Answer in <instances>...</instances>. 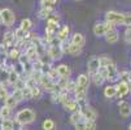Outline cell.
Returning <instances> with one entry per match:
<instances>
[{
    "label": "cell",
    "instance_id": "cell-1",
    "mask_svg": "<svg viewBox=\"0 0 131 130\" xmlns=\"http://www.w3.org/2000/svg\"><path fill=\"white\" fill-rule=\"evenodd\" d=\"M35 117H36V115L32 109L25 108V109H21L16 115V122H18L20 125H29V124L34 122Z\"/></svg>",
    "mask_w": 131,
    "mask_h": 130
},
{
    "label": "cell",
    "instance_id": "cell-2",
    "mask_svg": "<svg viewBox=\"0 0 131 130\" xmlns=\"http://www.w3.org/2000/svg\"><path fill=\"white\" fill-rule=\"evenodd\" d=\"M62 49H61V42L56 38H54L51 41V43H49V47H48V55L51 56V59L52 60H60L61 59V56H62Z\"/></svg>",
    "mask_w": 131,
    "mask_h": 130
},
{
    "label": "cell",
    "instance_id": "cell-3",
    "mask_svg": "<svg viewBox=\"0 0 131 130\" xmlns=\"http://www.w3.org/2000/svg\"><path fill=\"white\" fill-rule=\"evenodd\" d=\"M0 18H2V24H4L7 27H12L16 21V16H14L13 11L9 8L0 9Z\"/></svg>",
    "mask_w": 131,
    "mask_h": 130
},
{
    "label": "cell",
    "instance_id": "cell-4",
    "mask_svg": "<svg viewBox=\"0 0 131 130\" xmlns=\"http://www.w3.org/2000/svg\"><path fill=\"white\" fill-rule=\"evenodd\" d=\"M105 21L113 25H125V13H118L116 11H109L105 14Z\"/></svg>",
    "mask_w": 131,
    "mask_h": 130
},
{
    "label": "cell",
    "instance_id": "cell-5",
    "mask_svg": "<svg viewBox=\"0 0 131 130\" xmlns=\"http://www.w3.org/2000/svg\"><path fill=\"white\" fill-rule=\"evenodd\" d=\"M113 29H114V25L110 24V22H106V21L105 22H97L93 26V34L96 36H104L106 33H109Z\"/></svg>",
    "mask_w": 131,
    "mask_h": 130
},
{
    "label": "cell",
    "instance_id": "cell-6",
    "mask_svg": "<svg viewBox=\"0 0 131 130\" xmlns=\"http://www.w3.org/2000/svg\"><path fill=\"white\" fill-rule=\"evenodd\" d=\"M105 70H106V79L108 81H112V82H116L118 78H119V72L114 64V61H112L110 64H108L106 66H104Z\"/></svg>",
    "mask_w": 131,
    "mask_h": 130
},
{
    "label": "cell",
    "instance_id": "cell-7",
    "mask_svg": "<svg viewBox=\"0 0 131 130\" xmlns=\"http://www.w3.org/2000/svg\"><path fill=\"white\" fill-rule=\"evenodd\" d=\"M99 68H100V59L99 56H92L90 57L88 63H87V69H88V74L92 76L99 72Z\"/></svg>",
    "mask_w": 131,
    "mask_h": 130
},
{
    "label": "cell",
    "instance_id": "cell-8",
    "mask_svg": "<svg viewBox=\"0 0 131 130\" xmlns=\"http://www.w3.org/2000/svg\"><path fill=\"white\" fill-rule=\"evenodd\" d=\"M116 90H117V98H123L130 92V85H128L127 81L121 79L116 85Z\"/></svg>",
    "mask_w": 131,
    "mask_h": 130
},
{
    "label": "cell",
    "instance_id": "cell-9",
    "mask_svg": "<svg viewBox=\"0 0 131 130\" xmlns=\"http://www.w3.org/2000/svg\"><path fill=\"white\" fill-rule=\"evenodd\" d=\"M81 113H82L83 118L84 120H88V121H95L96 117H97L96 111L93 109V108H91V107H88V105H84V107L81 108Z\"/></svg>",
    "mask_w": 131,
    "mask_h": 130
},
{
    "label": "cell",
    "instance_id": "cell-10",
    "mask_svg": "<svg viewBox=\"0 0 131 130\" xmlns=\"http://www.w3.org/2000/svg\"><path fill=\"white\" fill-rule=\"evenodd\" d=\"M16 44V39H14V34H13V31H7V33H4V35H3V47L7 49V48H12L13 46Z\"/></svg>",
    "mask_w": 131,
    "mask_h": 130
},
{
    "label": "cell",
    "instance_id": "cell-11",
    "mask_svg": "<svg viewBox=\"0 0 131 130\" xmlns=\"http://www.w3.org/2000/svg\"><path fill=\"white\" fill-rule=\"evenodd\" d=\"M118 111H119V115L122 117H130L131 116V104L126 100H121L118 102Z\"/></svg>",
    "mask_w": 131,
    "mask_h": 130
},
{
    "label": "cell",
    "instance_id": "cell-12",
    "mask_svg": "<svg viewBox=\"0 0 131 130\" xmlns=\"http://www.w3.org/2000/svg\"><path fill=\"white\" fill-rule=\"evenodd\" d=\"M59 22L52 20V18H47V27H46V34L48 35H56L59 30Z\"/></svg>",
    "mask_w": 131,
    "mask_h": 130
},
{
    "label": "cell",
    "instance_id": "cell-13",
    "mask_svg": "<svg viewBox=\"0 0 131 130\" xmlns=\"http://www.w3.org/2000/svg\"><path fill=\"white\" fill-rule=\"evenodd\" d=\"M104 36H105L106 43H109V44H116V43L119 41V33H118L116 29L110 30V31H109V33H106Z\"/></svg>",
    "mask_w": 131,
    "mask_h": 130
},
{
    "label": "cell",
    "instance_id": "cell-14",
    "mask_svg": "<svg viewBox=\"0 0 131 130\" xmlns=\"http://www.w3.org/2000/svg\"><path fill=\"white\" fill-rule=\"evenodd\" d=\"M69 33H70V27H69L68 25H64V26H61V27L57 30V33H56V38H57L60 42L68 41Z\"/></svg>",
    "mask_w": 131,
    "mask_h": 130
},
{
    "label": "cell",
    "instance_id": "cell-15",
    "mask_svg": "<svg viewBox=\"0 0 131 130\" xmlns=\"http://www.w3.org/2000/svg\"><path fill=\"white\" fill-rule=\"evenodd\" d=\"M64 108L66 109V111H69V112H77V111H79L81 108H79V104H78V102L75 100V99H68L64 104Z\"/></svg>",
    "mask_w": 131,
    "mask_h": 130
},
{
    "label": "cell",
    "instance_id": "cell-16",
    "mask_svg": "<svg viewBox=\"0 0 131 130\" xmlns=\"http://www.w3.org/2000/svg\"><path fill=\"white\" fill-rule=\"evenodd\" d=\"M70 43H73V44H75V46H78V47H82V48H83V46H84V43H86L84 35H83V34H81V33H75V34H73L71 39H70Z\"/></svg>",
    "mask_w": 131,
    "mask_h": 130
},
{
    "label": "cell",
    "instance_id": "cell-17",
    "mask_svg": "<svg viewBox=\"0 0 131 130\" xmlns=\"http://www.w3.org/2000/svg\"><path fill=\"white\" fill-rule=\"evenodd\" d=\"M56 70H57L59 76H60L61 78H69V77H70V74H71V69H70V66H68V65H65V64L59 65L57 68H56Z\"/></svg>",
    "mask_w": 131,
    "mask_h": 130
},
{
    "label": "cell",
    "instance_id": "cell-18",
    "mask_svg": "<svg viewBox=\"0 0 131 130\" xmlns=\"http://www.w3.org/2000/svg\"><path fill=\"white\" fill-rule=\"evenodd\" d=\"M82 52V47H78L75 44H73V43H68V47H66V51L65 53H69L71 55V56H78V55Z\"/></svg>",
    "mask_w": 131,
    "mask_h": 130
},
{
    "label": "cell",
    "instance_id": "cell-19",
    "mask_svg": "<svg viewBox=\"0 0 131 130\" xmlns=\"http://www.w3.org/2000/svg\"><path fill=\"white\" fill-rule=\"evenodd\" d=\"M104 96L108 98V99H113L117 96V90H116V86H106L104 88Z\"/></svg>",
    "mask_w": 131,
    "mask_h": 130
},
{
    "label": "cell",
    "instance_id": "cell-20",
    "mask_svg": "<svg viewBox=\"0 0 131 130\" xmlns=\"http://www.w3.org/2000/svg\"><path fill=\"white\" fill-rule=\"evenodd\" d=\"M13 34H14V39H16V42H18V41L25 39L26 36H27V34H29V31H24L21 27H18V29H16V30L13 31Z\"/></svg>",
    "mask_w": 131,
    "mask_h": 130
},
{
    "label": "cell",
    "instance_id": "cell-21",
    "mask_svg": "<svg viewBox=\"0 0 131 130\" xmlns=\"http://www.w3.org/2000/svg\"><path fill=\"white\" fill-rule=\"evenodd\" d=\"M52 12H53V9L42 7V8H40V11L38 12V16H39V18H42V20H47V18L51 16V13H52Z\"/></svg>",
    "mask_w": 131,
    "mask_h": 130
},
{
    "label": "cell",
    "instance_id": "cell-22",
    "mask_svg": "<svg viewBox=\"0 0 131 130\" xmlns=\"http://www.w3.org/2000/svg\"><path fill=\"white\" fill-rule=\"evenodd\" d=\"M2 130H14V122L9 118L2 120Z\"/></svg>",
    "mask_w": 131,
    "mask_h": 130
},
{
    "label": "cell",
    "instance_id": "cell-23",
    "mask_svg": "<svg viewBox=\"0 0 131 130\" xmlns=\"http://www.w3.org/2000/svg\"><path fill=\"white\" fill-rule=\"evenodd\" d=\"M90 77V79H92V82L95 83V86H100V85H103V82L105 81L100 74H99V72L97 73H95V74H92V76H88Z\"/></svg>",
    "mask_w": 131,
    "mask_h": 130
},
{
    "label": "cell",
    "instance_id": "cell-24",
    "mask_svg": "<svg viewBox=\"0 0 131 130\" xmlns=\"http://www.w3.org/2000/svg\"><path fill=\"white\" fill-rule=\"evenodd\" d=\"M21 51L18 49V48H16V47H12L9 51H8V53H7V56L8 57H10V59H17L18 60V57L21 56Z\"/></svg>",
    "mask_w": 131,
    "mask_h": 130
},
{
    "label": "cell",
    "instance_id": "cell-25",
    "mask_svg": "<svg viewBox=\"0 0 131 130\" xmlns=\"http://www.w3.org/2000/svg\"><path fill=\"white\" fill-rule=\"evenodd\" d=\"M10 112H12V109H10L9 107L3 105L2 108H0V118H3V120L9 118V117H10Z\"/></svg>",
    "mask_w": 131,
    "mask_h": 130
},
{
    "label": "cell",
    "instance_id": "cell-26",
    "mask_svg": "<svg viewBox=\"0 0 131 130\" xmlns=\"http://www.w3.org/2000/svg\"><path fill=\"white\" fill-rule=\"evenodd\" d=\"M20 27H21L24 31H30V29L32 27V22H31V20H30V18H24V20L21 21Z\"/></svg>",
    "mask_w": 131,
    "mask_h": 130
},
{
    "label": "cell",
    "instance_id": "cell-27",
    "mask_svg": "<svg viewBox=\"0 0 131 130\" xmlns=\"http://www.w3.org/2000/svg\"><path fill=\"white\" fill-rule=\"evenodd\" d=\"M83 118V116H82V113H81V109L79 111H77V112H73L71 113V116H70V122L73 124V125H75L79 120H82Z\"/></svg>",
    "mask_w": 131,
    "mask_h": 130
},
{
    "label": "cell",
    "instance_id": "cell-28",
    "mask_svg": "<svg viewBox=\"0 0 131 130\" xmlns=\"http://www.w3.org/2000/svg\"><path fill=\"white\" fill-rule=\"evenodd\" d=\"M20 78V76L13 70V69H10L9 70V74H8V83H10V85H14L16 82H17V79Z\"/></svg>",
    "mask_w": 131,
    "mask_h": 130
},
{
    "label": "cell",
    "instance_id": "cell-29",
    "mask_svg": "<svg viewBox=\"0 0 131 130\" xmlns=\"http://www.w3.org/2000/svg\"><path fill=\"white\" fill-rule=\"evenodd\" d=\"M4 103H5V105H7V107H9L10 109L16 108V107H17V104H18V103L16 102V99H14L12 95H9V96H8L5 100H4Z\"/></svg>",
    "mask_w": 131,
    "mask_h": 130
},
{
    "label": "cell",
    "instance_id": "cell-30",
    "mask_svg": "<svg viewBox=\"0 0 131 130\" xmlns=\"http://www.w3.org/2000/svg\"><path fill=\"white\" fill-rule=\"evenodd\" d=\"M43 130H54V122L51 120V118H47V120H44L43 121Z\"/></svg>",
    "mask_w": 131,
    "mask_h": 130
},
{
    "label": "cell",
    "instance_id": "cell-31",
    "mask_svg": "<svg viewBox=\"0 0 131 130\" xmlns=\"http://www.w3.org/2000/svg\"><path fill=\"white\" fill-rule=\"evenodd\" d=\"M56 3H57V0H40L42 7H44V8H51V9L54 8Z\"/></svg>",
    "mask_w": 131,
    "mask_h": 130
},
{
    "label": "cell",
    "instance_id": "cell-32",
    "mask_svg": "<svg viewBox=\"0 0 131 130\" xmlns=\"http://www.w3.org/2000/svg\"><path fill=\"white\" fill-rule=\"evenodd\" d=\"M14 86V90H24L25 87H26V82H25V78H18L17 79V82L13 85Z\"/></svg>",
    "mask_w": 131,
    "mask_h": 130
},
{
    "label": "cell",
    "instance_id": "cell-33",
    "mask_svg": "<svg viewBox=\"0 0 131 130\" xmlns=\"http://www.w3.org/2000/svg\"><path fill=\"white\" fill-rule=\"evenodd\" d=\"M12 96L16 99V102H17V103H20L21 100H24V96H22V90H13Z\"/></svg>",
    "mask_w": 131,
    "mask_h": 130
},
{
    "label": "cell",
    "instance_id": "cell-34",
    "mask_svg": "<svg viewBox=\"0 0 131 130\" xmlns=\"http://www.w3.org/2000/svg\"><path fill=\"white\" fill-rule=\"evenodd\" d=\"M8 96H9V94H8L7 88L4 87V85H3V83H0V100H3V102H4Z\"/></svg>",
    "mask_w": 131,
    "mask_h": 130
},
{
    "label": "cell",
    "instance_id": "cell-35",
    "mask_svg": "<svg viewBox=\"0 0 131 130\" xmlns=\"http://www.w3.org/2000/svg\"><path fill=\"white\" fill-rule=\"evenodd\" d=\"M30 90H31V98H32V99H38V98L40 96V94H42L39 86H35V87H32V88H30Z\"/></svg>",
    "mask_w": 131,
    "mask_h": 130
},
{
    "label": "cell",
    "instance_id": "cell-36",
    "mask_svg": "<svg viewBox=\"0 0 131 130\" xmlns=\"http://www.w3.org/2000/svg\"><path fill=\"white\" fill-rule=\"evenodd\" d=\"M22 96H24V100H31V90L26 86L24 90H22Z\"/></svg>",
    "mask_w": 131,
    "mask_h": 130
},
{
    "label": "cell",
    "instance_id": "cell-37",
    "mask_svg": "<svg viewBox=\"0 0 131 130\" xmlns=\"http://www.w3.org/2000/svg\"><path fill=\"white\" fill-rule=\"evenodd\" d=\"M84 130H96V122L95 121H86L84 125Z\"/></svg>",
    "mask_w": 131,
    "mask_h": 130
},
{
    "label": "cell",
    "instance_id": "cell-38",
    "mask_svg": "<svg viewBox=\"0 0 131 130\" xmlns=\"http://www.w3.org/2000/svg\"><path fill=\"white\" fill-rule=\"evenodd\" d=\"M86 121L87 120H84V118H82V120H79L75 125V130H84V125H86Z\"/></svg>",
    "mask_w": 131,
    "mask_h": 130
},
{
    "label": "cell",
    "instance_id": "cell-39",
    "mask_svg": "<svg viewBox=\"0 0 131 130\" xmlns=\"http://www.w3.org/2000/svg\"><path fill=\"white\" fill-rule=\"evenodd\" d=\"M126 81L128 82V85H131V72H128V76H127V79Z\"/></svg>",
    "mask_w": 131,
    "mask_h": 130
},
{
    "label": "cell",
    "instance_id": "cell-40",
    "mask_svg": "<svg viewBox=\"0 0 131 130\" xmlns=\"http://www.w3.org/2000/svg\"><path fill=\"white\" fill-rule=\"evenodd\" d=\"M0 130H2V120H0Z\"/></svg>",
    "mask_w": 131,
    "mask_h": 130
},
{
    "label": "cell",
    "instance_id": "cell-41",
    "mask_svg": "<svg viewBox=\"0 0 131 130\" xmlns=\"http://www.w3.org/2000/svg\"><path fill=\"white\" fill-rule=\"evenodd\" d=\"M128 130H131V124H130V125H128Z\"/></svg>",
    "mask_w": 131,
    "mask_h": 130
},
{
    "label": "cell",
    "instance_id": "cell-42",
    "mask_svg": "<svg viewBox=\"0 0 131 130\" xmlns=\"http://www.w3.org/2000/svg\"><path fill=\"white\" fill-rule=\"evenodd\" d=\"M0 24H2V18H0Z\"/></svg>",
    "mask_w": 131,
    "mask_h": 130
},
{
    "label": "cell",
    "instance_id": "cell-43",
    "mask_svg": "<svg viewBox=\"0 0 131 130\" xmlns=\"http://www.w3.org/2000/svg\"><path fill=\"white\" fill-rule=\"evenodd\" d=\"M75 2H81V0H75Z\"/></svg>",
    "mask_w": 131,
    "mask_h": 130
}]
</instances>
